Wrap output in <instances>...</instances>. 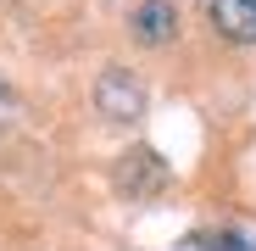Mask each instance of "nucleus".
<instances>
[{
	"instance_id": "nucleus-3",
	"label": "nucleus",
	"mask_w": 256,
	"mask_h": 251,
	"mask_svg": "<svg viewBox=\"0 0 256 251\" xmlns=\"http://www.w3.org/2000/svg\"><path fill=\"white\" fill-rule=\"evenodd\" d=\"M128 28H134L140 45H173V34H178V6H173V0H140L134 17H128Z\"/></svg>"
},
{
	"instance_id": "nucleus-5",
	"label": "nucleus",
	"mask_w": 256,
	"mask_h": 251,
	"mask_svg": "<svg viewBox=\"0 0 256 251\" xmlns=\"http://www.w3.org/2000/svg\"><path fill=\"white\" fill-rule=\"evenodd\" d=\"M17 112H22V101H17V90H12L6 78H0V129H6V123H12Z\"/></svg>"
},
{
	"instance_id": "nucleus-1",
	"label": "nucleus",
	"mask_w": 256,
	"mask_h": 251,
	"mask_svg": "<svg viewBox=\"0 0 256 251\" xmlns=\"http://www.w3.org/2000/svg\"><path fill=\"white\" fill-rule=\"evenodd\" d=\"M145 84H140V73L134 67H106L100 78H95V112L106 117V123H140L145 117Z\"/></svg>"
},
{
	"instance_id": "nucleus-4",
	"label": "nucleus",
	"mask_w": 256,
	"mask_h": 251,
	"mask_svg": "<svg viewBox=\"0 0 256 251\" xmlns=\"http://www.w3.org/2000/svg\"><path fill=\"white\" fill-rule=\"evenodd\" d=\"M206 17L228 45H256V0H206Z\"/></svg>"
},
{
	"instance_id": "nucleus-2",
	"label": "nucleus",
	"mask_w": 256,
	"mask_h": 251,
	"mask_svg": "<svg viewBox=\"0 0 256 251\" xmlns=\"http://www.w3.org/2000/svg\"><path fill=\"white\" fill-rule=\"evenodd\" d=\"M162 184H167V162L150 145H134V151L117 162V190L122 195H156Z\"/></svg>"
}]
</instances>
